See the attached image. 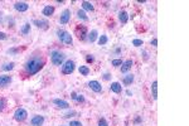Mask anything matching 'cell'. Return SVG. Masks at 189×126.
<instances>
[{"mask_svg": "<svg viewBox=\"0 0 189 126\" xmlns=\"http://www.w3.org/2000/svg\"><path fill=\"white\" fill-rule=\"evenodd\" d=\"M46 65V61L43 57L41 56H36V57H32L29 58L27 62H25V65H24V71L29 75V76H33V75H37L39 71L43 70Z\"/></svg>", "mask_w": 189, "mask_h": 126, "instance_id": "obj_1", "label": "cell"}, {"mask_svg": "<svg viewBox=\"0 0 189 126\" xmlns=\"http://www.w3.org/2000/svg\"><path fill=\"white\" fill-rule=\"evenodd\" d=\"M65 59H66V54L61 52V51H57V49H53L51 52V61L54 66L59 67V66H63L65 63Z\"/></svg>", "mask_w": 189, "mask_h": 126, "instance_id": "obj_2", "label": "cell"}, {"mask_svg": "<svg viewBox=\"0 0 189 126\" xmlns=\"http://www.w3.org/2000/svg\"><path fill=\"white\" fill-rule=\"evenodd\" d=\"M57 37L63 44H66V46H72L73 44V37L71 36L70 32H67L65 29H58L57 30Z\"/></svg>", "mask_w": 189, "mask_h": 126, "instance_id": "obj_3", "label": "cell"}, {"mask_svg": "<svg viewBox=\"0 0 189 126\" xmlns=\"http://www.w3.org/2000/svg\"><path fill=\"white\" fill-rule=\"evenodd\" d=\"M75 70H76V63L72 59L66 61L62 66V73L63 75H72L75 72Z\"/></svg>", "mask_w": 189, "mask_h": 126, "instance_id": "obj_4", "label": "cell"}, {"mask_svg": "<svg viewBox=\"0 0 189 126\" xmlns=\"http://www.w3.org/2000/svg\"><path fill=\"white\" fill-rule=\"evenodd\" d=\"M13 117H14V120H15L17 122H23V121H25L27 117H28V111H27L25 109H23V107H19V109H17V110L14 111Z\"/></svg>", "mask_w": 189, "mask_h": 126, "instance_id": "obj_5", "label": "cell"}, {"mask_svg": "<svg viewBox=\"0 0 189 126\" xmlns=\"http://www.w3.org/2000/svg\"><path fill=\"white\" fill-rule=\"evenodd\" d=\"M71 20V10L70 9H65L62 13H61V17H59V24L65 25V24H68Z\"/></svg>", "mask_w": 189, "mask_h": 126, "instance_id": "obj_6", "label": "cell"}, {"mask_svg": "<svg viewBox=\"0 0 189 126\" xmlns=\"http://www.w3.org/2000/svg\"><path fill=\"white\" fill-rule=\"evenodd\" d=\"M44 121H46L44 116H42V115H34L33 117L30 119V125L32 126H43Z\"/></svg>", "mask_w": 189, "mask_h": 126, "instance_id": "obj_7", "label": "cell"}, {"mask_svg": "<svg viewBox=\"0 0 189 126\" xmlns=\"http://www.w3.org/2000/svg\"><path fill=\"white\" fill-rule=\"evenodd\" d=\"M87 86L93 91V92H96V93H100V92H102V86H101V83L99 82V81H96V80H92V81H90L88 83H87Z\"/></svg>", "mask_w": 189, "mask_h": 126, "instance_id": "obj_8", "label": "cell"}, {"mask_svg": "<svg viewBox=\"0 0 189 126\" xmlns=\"http://www.w3.org/2000/svg\"><path fill=\"white\" fill-rule=\"evenodd\" d=\"M53 105L57 106L58 109H62V110H68L70 109V104L66 100H62V99H54Z\"/></svg>", "mask_w": 189, "mask_h": 126, "instance_id": "obj_9", "label": "cell"}, {"mask_svg": "<svg viewBox=\"0 0 189 126\" xmlns=\"http://www.w3.org/2000/svg\"><path fill=\"white\" fill-rule=\"evenodd\" d=\"M14 9L19 13H25V12L29 10V4L25 3V2H17L14 4Z\"/></svg>", "mask_w": 189, "mask_h": 126, "instance_id": "obj_10", "label": "cell"}, {"mask_svg": "<svg viewBox=\"0 0 189 126\" xmlns=\"http://www.w3.org/2000/svg\"><path fill=\"white\" fill-rule=\"evenodd\" d=\"M133 65H134L133 59H126V61H124L122 65H121V73H128V72L133 68Z\"/></svg>", "mask_w": 189, "mask_h": 126, "instance_id": "obj_11", "label": "cell"}, {"mask_svg": "<svg viewBox=\"0 0 189 126\" xmlns=\"http://www.w3.org/2000/svg\"><path fill=\"white\" fill-rule=\"evenodd\" d=\"M76 32H77V37H78L80 41H85V39L87 38L88 32H87V28H86L85 25H82L81 28H77Z\"/></svg>", "mask_w": 189, "mask_h": 126, "instance_id": "obj_12", "label": "cell"}, {"mask_svg": "<svg viewBox=\"0 0 189 126\" xmlns=\"http://www.w3.org/2000/svg\"><path fill=\"white\" fill-rule=\"evenodd\" d=\"M13 78L12 76H8V75H0V87H7L12 83Z\"/></svg>", "mask_w": 189, "mask_h": 126, "instance_id": "obj_13", "label": "cell"}, {"mask_svg": "<svg viewBox=\"0 0 189 126\" xmlns=\"http://www.w3.org/2000/svg\"><path fill=\"white\" fill-rule=\"evenodd\" d=\"M33 25H36L37 28H39V29H48V25H49V23H48V20H46V19H34L33 20Z\"/></svg>", "mask_w": 189, "mask_h": 126, "instance_id": "obj_14", "label": "cell"}, {"mask_svg": "<svg viewBox=\"0 0 189 126\" xmlns=\"http://www.w3.org/2000/svg\"><path fill=\"white\" fill-rule=\"evenodd\" d=\"M117 18H119V22H120L121 24H126V23L129 22L130 15H129V13L126 12V10H121V12H119Z\"/></svg>", "mask_w": 189, "mask_h": 126, "instance_id": "obj_15", "label": "cell"}, {"mask_svg": "<svg viewBox=\"0 0 189 126\" xmlns=\"http://www.w3.org/2000/svg\"><path fill=\"white\" fill-rule=\"evenodd\" d=\"M54 12H56V8H54L53 5H46V7L43 8V10H42V14H43L46 18H49V17H52V15L54 14Z\"/></svg>", "mask_w": 189, "mask_h": 126, "instance_id": "obj_16", "label": "cell"}, {"mask_svg": "<svg viewBox=\"0 0 189 126\" xmlns=\"http://www.w3.org/2000/svg\"><path fill=\"white\" fill-rule=\"evenodd\" d=\"M97 38H99V30L97 29H92L87 34V39H88L90 43H94L97 41Z\"/></svg>", "mask_w": 189, "mask_h": 126, "instance_id": "obj_17", "label": "cell"}, {"mask_svg": "<svg viewBox=\"0 0 189 126\" xmlns=\"http://www.w3.org/2000/svg\"><path fill=\"white\" fill-rule=\"evenodd\" d=\"M71 97H72V100H73L75 102H77V104H85V101H86V99H85V96H83L82 93L72 92V93H71Z\"/></svg>", "mask_w": 189, "mask_h": 126, "instance_id": "obj_18", "label": "cell"}, {"mask_svg": "<svg viewBox=\"0 0 189 126\" xmlns=\"http://www.w3.org/2000/svg\"><path fill=\"white\" fill-rule=\"evenodd\" d=\"M110 91L114 93H121L122 92V86L120 82H112L110 85Z\"/></svg>", "mask_w": 189, "mask_h": 126, "instance_id": "obj_19", "label": "cell"}, {"mask_svg": "<svg viewBox=\"0 0 189 126\" xmlns=\"http://www.w3.org/2000/svg\"><path fill=\"white\" fill-rule=\"evenodd\" d=\"M134 80H135V76H134L133 73H128L126 76H124V78H122V83H124L125 86H130V85L134 82Z\"/></svg>", "mask_w": 189, "mask_h": 126, "instance_id": "obj_20", "label": "cell"}, {"mask_svg": "<svg viewBox=\"0 0 189 126\" xmlns=\"http://www.w3.org/2000/svg\"><path fill=\"white\" fill-rule=\"evenodd\" d=\"M81 7H82V10H85V12H93L94 10L93 4L91 2H86V0H83L81 3Z\"/></svg>", "mask_w": 189, "mask_h": 126, "instance_id": "obj_21", "label": "cell"}, {"mask_svg": "<svg viewBox=\"0 0 189 126\" xmlns=\"http://www.w3.org/2000/svg\"><path fill=\"white\" fill-rule=\"evenodd\" d=\"M151 96L155 101L158 100V81L156 80L153 81V83H151Z\"/></svg>", "mask_w": 189, "mask_h": 126, "instance_id": "obj_22", "label": "cell"}, {"mask_svg": "<svg viewBox=\"0 0 189 126\" xmlns=\"http://www.w3.org/2000/svg\"><path fill=\"white\" fill-rule=\"evenodd\" d=\"M30 29H32L30 23H25V24H23V27L20 28V34H23V36H28V34L30 33Z\"/></svg>", "mask_w": 189, "mask_h": 126, "instance_id": "obj_23", "label": "cell"}, {"mask_svg": "<svg viewBox=\"0 0 189 126\" xmlns=\"http://www.w3.org/2000/svg\"><path fill=\"white\" fill-rule=\"evenodd\" d=\"M77 18H78V19H81L82 22H88V17H87L86 12H85V10H82V9L77 10Z\"/></svg>", "mask_w": 189, "mask_h": 126, "instance_id": "obj_24", "label": "cell"}, {"mask_svg": "<svg viewBox=\"0 0 189 126\" xmlns=\"http://www.w3.org/2000/svg\"><path fill=\"white\" fill-rule=\"evenodd\" d=\"M78 72H80L81 76H88L91 71H90V68L87 66H80L78 67Z\"/></svg>", "mask_w": 189, "mask_h": 126, "instance_id": "obj_25", "label": "cell"}, {"mask_svg": "<svg viewBox=\"0 0 189 126\" xmlns=\"http://www.w3.org/2000/svg\"><path fill=\"white\" fill-rule=\"evenodd\" d=\"M14 66H15V63H14V62L5 63V65H3V66H2V70H3V71H5V72H8V71L14 70Z\"/></svg>", "mask_w": 189, "mask_h": 126, "instance_id": "obj_26", "label": "cell"}, {"mask_svg": "<svg viewBox=\"0 0 189 126\" xmlns=\"http://www.w3.org/2000/svg\"><path fill=\"white\" fill-rule=\"evenodd\" d=\"M97 42H99V44H100V46H105V44H107L109 38H107V36H106V34H102V36H100V37H99Z\"/></svg>", "mask_w": 189, "mask_h": 126, "instance_id": "obj_27", "label": "cell"}, {"mask_svg": "<svg viewBox=\"0 0 189 126\" xmlns=\"http://www.w3.org/2000/svg\"><path fill=\"white\" fill-rule=\"evenodd\" d=\"M122 59H120V58H117V59H112L111 61V65L114 66V67H121V65H122Z\"/></svg>", "mask_w": 189, "mask_h": 126, "instance_id": "obj_28", "label": "cell"}, {"mask_svg": "<svg viewBox=\"0 0 189 126\" xmlns=\"http://www.w3.org/2000/svg\"><path fill=\"white\" fill-rule=\"evenodd\" d=\"M143 44H144V41H143V39H139V38L133 39V46H134V47H141Z\"/></svg>", "mask_w": 189, "mask_h": 126, "instance_id": "obj_29", "label": "cell"}, {"mask_svg": "<svg viewBox=\"0 0 189 126\" xmlns=\"http://www.w3.org/2000/svg\"><path fill=\"white\" fill-rule=\"evenodd\" d=\"M7 107V100L5 99H0V114H2Z\"/></svg>", "mask_w": 189, "mask_h": 126, "instance_id": "obj_30", "label": "cell"}, {"mask_svg": "<svg viewBox=\"0 0 189 126\" xmlns=\"http://www.w3.org/2000/svg\"><path fill=\"white\" fill-rule=\"evenodd\" d=\"M68 126H83V125H82V122L78 121V120H71Z\"/></svg>", "mask_w": 189, "mask_h": 126, "instance_id": "obj_31", "label": "cell"}, {"mask_svg": "<svg viewBox=\"0 0 189 126\" xmlns=\"http://www.w3.org/2000/svg\"><path fill=\"white\" fill-rule=\"evenodd\" d=\"M97 126H109V122L106 121V119H100Z\"/></svg>", "mask_w": 189, "mask_h": 126, "instance_id": "obj_32", "label": "cell"}, {"mask_svg": "<svg viewBox=\"0 0 189 126\" xmlns=\"http://www.w3.org/2000/svg\"><path fill=\"white\" fill-rule=\"evenodd\" d=\"M86 62H87V63H93V62H94V57H93L92 54H87V56H86Z\"/></svg>", "mask_w": 189, "mask_h": 126, "instance_id": "obj_33", "label": "cell"}, {"mask_svg": "<svg viewBox=\"0 0 189 126\" xmlns=\"http://www.w3.org/2000/svg\"><path fill=\"white\" fill-rule=\"evenodd\" d=\"M19 51H20L19 48H10V49H8L7 52H8V53H10V54H15V53H18Z\"/></svg>", "mask_w": 189, "mask_h": 126, "instance_id": "obj_34", "label": "cell"}, {"mask_svg": "<svg viewBox=\"0 0 189 126\" xmlns=\"http://www.w3.org/2000/svg\"><path fill=\"white\" fill-rule=\"evenodd\" d=\"M7 39H8L7 33H4V32H0V41H7Z\"/></svg>", "mask_w": 189, "mask_h": 126, "instance_id": "obj_35", "label": "cell"}, {"mask_svg": "<svg viewBox=\"0 0 189 126\" xmlns=\"http://www.w3.org/2000/svg\"><path fill=\"white\" fill-rule=\"evenodd\" d=\"M150 44H151L153 47H158V38H153V39L150 41Z\"/></svg>", "mask_w": 189, "mask_h": 126, "instance_id": "obj_36", "label": "cell"}, {"mask_svg": "<svg viewBox=\"0 0 189 126\" xmlns=\"http://www.w3.org/2000/svg\"><path fill=\"white\" fill-rule=\"evenodd\" d=\"M141 122V116H136L134 120V124H140Z\"/></svg>", "mask_w": 189, "mask_h": 126, "instance_id": "obj_37", "label": "cell"}, {"mask_svg": "<svg viewBox=\"0 0 189 126\" xmlns=\"http://www.w3.org/2000/svg\"><path fill=\"white\" fill-rule=\"evenodd\" d=\"M110 78H111V75H110V73H105V75H104V80H105V81H109Z\"/></svg>", "mask_w": 189, "mask_h": 126, "instance_id": "obj_38", "label": "cell"}, {"mask_svg": "<svg viewBox=\"0 0 189 126\" xmlns=\"http://www.w3.org/2000/svg\"><path fill=\"white\" fill-rule=\"evenodd\" d=\"M126 94H128V96H133V92L130 90H128V91H126Z\"/></svg>", "mask_w": 189, "mask_h": 126, "instance_id": "obj_39", "label": "cell"}, {"mask_svg": "<svg viewBox=\"0 0 189 126\" xmlns=\"http://www.w3.org/2000/svg\"><path fill=\"white\" fill-rule=\"evenodd\" d=\"M138 3H139V4H145L146 2H145V0H138Z\"/></svg>", "mask_w": 189, "mask_h": 126, "instance_id": "obj_40", "label": "cell"}, {"mask_svg": "<svg viewBox=\"0 0 189 126\" xmlns=\"http://www.w3.org/2000/svg\"><path fill=\"white\" fill-rule=\"evenodd\" d=\"M115 52H116V53H120V52H121V48H116Z\"/></svg>", "mask_w": 189, "mask_h": 126, "instance_id": "obj_41", "label": "cell"}, {"mask_svg": "<svg viewBox=\"0 0 189 126\" xmlns=\"http://www.w3.org/2000/svg\"><path fill=\"white\" fill-rule=\"evenodd\" d=\"M144 58H145V59H148V53H146L145 51H144Z\"/></svg>", "mask_w": 189, "mask_h": 126, "instance_id": "obj_42", "label": "cell"}, {"mask_svg": "<svg viewBox=\"0 0 189 126\" xmlns=\"http://www.w3.org/2000/svg\"><path fill=\"white\" fill-rule=\"evenodd\" d=\"M61 126H65V125H61Z\"/></svg>", "mask_w": 189, "mask_h": 126, "instance_id": "obj_43", "label": "cell"}]
</instances>
